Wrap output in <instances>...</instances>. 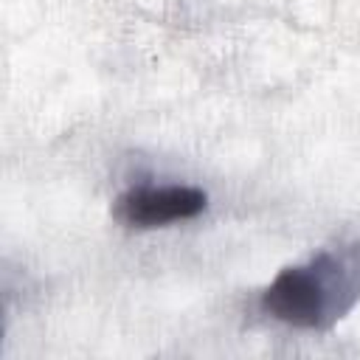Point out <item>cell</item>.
<instances>
[{
    "mask_svg": "<svg viewBox=\"0 0 360 360\" xmlns=\"http://www.w3.org/2000/svg\"><path fill=\"white\" fill-rule=\"evenodd\" d=\"M360 298V245L326 248L284 267L262 292L264 315L295 329H329Z\"/></svg>",
    "mask_w": 360,
    "mask_h": 360,
    "instance_id": "cell-1",
    "label": "cell"
},
{
    "mask_svg": "<svg viewBox=\"0 0 360 360\" xmlns=\"http://www.w3.org/2000/svg\"><path fill=\"white\" fill-rule=\"evenodd\" d=\"M208 194L197 186H135L112 202V217L127 228H163L202 214Z\"/></svg>",
    "mask_w": 360,
    "mask_h": 360,
    "instance_id": "cell-2",
    "label": "cell"
}]
</instances>
